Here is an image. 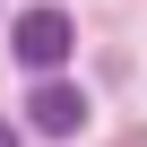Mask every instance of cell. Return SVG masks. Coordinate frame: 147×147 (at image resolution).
Listing matches in <instances>:
<instances>
[{
	"mask_svg": "<svg viewBox=\"0 0 147 147\" xmlns=\"http://www.w3.org/2000/svg\"><path fill=\"white\" fill-rule=\"evenodd\" d=\"M0 147H18V130H9V121H0Z\"/></svg>",
	"mask_w": 147,
	"mask_h": 147,
	"instance_id": "3",
	"label": "cell"
},
{
	"mask_svg": "<svg viewBox=\"0 0 147 147\" xmlns=\"http://www.w3.org/2000/svg\"><path fill=\"white\" fill-rule=\"evenodd\" d=\"M69 43H78L69 9H26V18H18V61H26V69H61Z\"/></svg>",
	"mask_w": 147,
	"mask_h": 147,
	"instance_id": "1",
	"label": "cell"
},
{
	"mask_svg": "<svg viewBox=\"0 0 147 147\" xmlns=\"http://www.w3.org/2000/svg\"><path fill=\"white\" fill-rule=\"evenodd\" d=\"M26 113H35V130H43V138H78V130H87V95L69 87V78H43Z\"/></svg>",
	"mask_w": 147,
	"mask_h": 147,
	"instance_id": "2",
	"label": "cell"
}]
</instances>
